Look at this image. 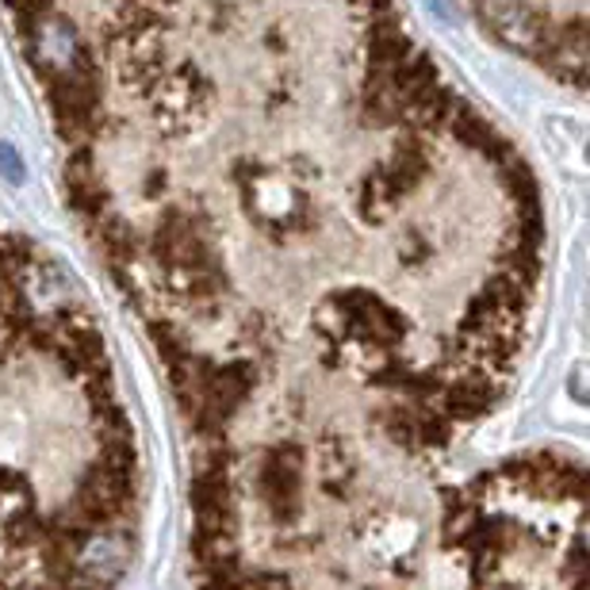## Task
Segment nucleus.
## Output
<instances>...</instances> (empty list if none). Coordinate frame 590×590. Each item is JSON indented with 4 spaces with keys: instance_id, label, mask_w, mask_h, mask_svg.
I'll return each mask as SVG.
<instances>
[{
    "instance_id": "7ed1b4c3",
    "label": "nucleus",
    "mask_w": 590,
    "mask_h": 590,
    "mask_svg": "<svg viewBox=\"0 0 590 590\" xmlns=\"http://www.w3.org/2000/svg\"><path fill=\"white\" fill-rule=\"evenodd\" d=\"M506 50L564 89L587 85V0H468Z\"/></svg>"
},
{
    "instance_id": "f03ea898",
    "label": "nucleus",
    "mask_w": 590,
    "mask_h": 590,
    "mask_svg": "<svg viewBox=\"0 0 590 590\" xmlns=\"http://www.w3.org/2000/svg\"><path fill=\"white\" fill-rule=\"evenodd\" d=\"M142 529V456L77 284L0 227V590H120Z\"/></svg>"
},
{
    "instance_id": "f257e3e1",
    "label": "nucleus",
    "mask_w": 590,
    "mask_h": 590,
    "mask_svg": "<svg viewBox=\"0 0 590 590\" xmlns=\"http://www.w3.org/2000/svg\"><path fill=\"white\" fill-rule=\"evenodd\" d=\"M65 203L200 449L445 456L502 403L544 276L529 162L399 0H0Z\"/></svg>"
}]
</instances>
